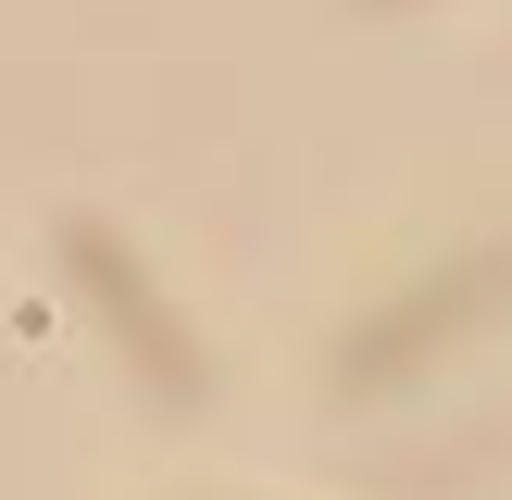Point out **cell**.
I'll return each mask as SVG.
<instances>
[{
	"mask_svg": "<svg viewBox=\"0 0 512 500\" xmlns=\"http://www.w3.org/2000/svg\"><path fill=\"white\" fill-rule=\"evenodd\" d=\"M50 238H63V275H75V300L100 313V338L125 350V375H138L163 413H200V400H213V350L188 338V313H175L163 275L138 263V238H113L100 213H63Z\"/></svg>",
	"mask_w": 512,
	"mask_h": 500,
	"instance_id": "1",
	"label": "cell"
},
{
	"mask_svg": "<svg viewBox=\"0 0 512 500\" xmlns=\"http://www.w3.org/2000/svg\"><path fill=\"white\" fill-rule=\"evenodd\" d=\"M512 300V238H475V250H450L438 275H413L400 300H375L363 325H350V350H338V400H388L400 375H425L463 325H488Z\"/></svg>",
	"mask_w": 512,
	"mask_h": 500,
	"instance_id": "2",
	"label": "cell"
},
{
	"mask_svg": "<svg viewBox=\"0 0 512 500\" xmlns=\"http://www.w3.org/2000/svg\"><path fill=\"white\" fill-rule=\"evenodd\" d=\"M375 13H388V0H375Z\"/></svg>",
	"mask_w": 512,
	"mask_h": 500,
	"instance_id": "3",
	"label": "cell"
}]
</instances>
